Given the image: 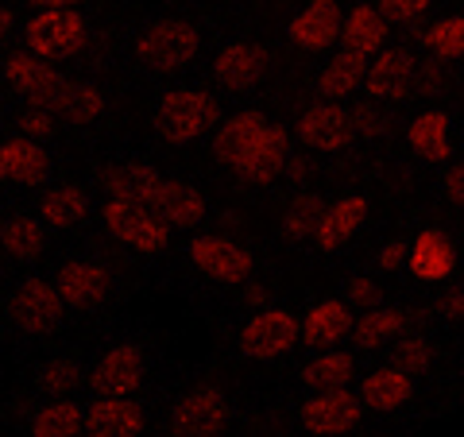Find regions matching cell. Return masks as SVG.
<instances>
[{
    "mask_svg": "<svg viewBox=\"0 0 464 437\" xmlns=\"http://www.w3.org/2000/svg\"><path fill=\"white\" fill-rule=\"evenodd\" d=\"M20 132L24 136H47L51 132V116L47 112H27V116H20Z\"/></svg>",
    "mask_w": 464,
    "mask_h": 437,
    "instance_id": "44",
    "label": "cell"
},
{
    "mask_svg": "<svg viewBox=\"0 0 464 437\" xmlns=\"http://www.w3.org/2000/svg\"><path fill=\"white\" fill-rule=\"evenodd\" d=\"M430 360H433V353H430V345L422 341V337H406V341H399V348H395V364L399 368H406V372H426L430 368Z\"/></svg>",
    "mask_w": 464,
    "mask_h": 437,
    "instance_id": "39",
    "label": "cell"
},
{
    "mask_svg": "<svg viewBox=\"0 0 464 437\" xmlns=\"http://www.w3.org/2000/svg\"><path fill=\"white\" fill-rule=\"evenodd\" d=\"M163 186H167V179L148 163H128V167H116L105 174V190L112 198H132V201H143V206H151V209H155L159 194H163Z\"/></svg>",
    "mask_w": 464,
    "mask_h": 437,
    "instance_id": "19",
    "label": "cell"
},
{
    "mask_svg": "<svg viewBox=\"0 0 464 437\" xmlns=\"http://www.w3.org/2000/svg\"><path fill=\"white\" fill-rule=\"evenodd\" d=\"M74 384H78V364H70V360H51L47 368L39 372V387L47 391V395H66Z\"/></svg>",
    "mask_w": 464,
    "mask_h": 437,
    "instance_id": "38",
    "label": "cell"
},
{
    "mask_svg": "<svg viewBox=\"0 0 464 437\" xmlns=\"http://www.w3.org/2000/svg\"><path fill=\"white\" fill-rule=\"evenodd\" d=\"M445 190H449V198H453V201H460V206H464V163L449 170V179H445Z\"/></svg>",
    "mask_w": 464,
    "mask_h": 437,
    "instance_id": "46",
    "label": "cell"
},
{
    "mask_svg": "<svg viewBox=\"0 0 464 437\" xmlns=\"http://www.w3.org/2000/svg\"><path fill=\"white\" fill-rule=\"evenodd\" d=\"M322 221H325V201L317 194H306V198H298L295 206L286 209L283 232H286V237H295V240H306V237H317Z\"/></svg>",
    "mask_w": 464,
    "mask_h": 437,
    "instance_id": "35",
    "label": "cell"
},
{
    "mask_svg": "<svg viewBox=\"0 0 464 437\" xmlns=\"http://www.w3.org/2000/svg\"><path fill=\"white\" fill-rule=\"evenodd\" d=\"M364 78H368V54L344 47L337 58H329V66L322 70V78H317V93L329 97V101H341L353 90H360Z\"/></svg>",
    "mask_w": 464,
    "mask_h": 437,
    "instance_id": "23",
    "label": "cell"
},
{
    "mask_svg": "<svg viewBox=\"0 0 464 437\" xmlns=\"http://www.w3.org/2000/svg\"><path fill=\"white\" fill-rule=\"evenodd\" d=\"M302 333V325L295 322V314L286 310H264L256 314L248 325H244L240 333V353L252 356V360H271L286 353L290 345H295V337Z\"/></svg>",
    "mask_w": 464,
    "mask_h": 437,
    "instance_id": "7",
    "label": "cell"
},
{
    "mask_svg": "<svg viewBox=\"0 0 464 437\" xmlns=\"http://www.w3.org/2000/svg\"><path fill=\"white\" fill-rule=\"evenodd\" d=\"M430 8V0H380V12L395 24H411Z\"/></svg>",
    "mask_w": 464,
    "mask_h": 437,
    "instance_id": "40",
    "label": "cell"
},
{
    "mask_svg": "<svg viewBox=\"0 0 464 437\" xmlns=\"http://www.w3.org/2000/svg\"><path fill=\"white\" fill-rule=\"evenodd\" d=\"M306 170H310L306 159H286V174H290V179H302Z\"/></svg>",
    "mask_w": 464,
    "mask_h": 437,
    "instance_id": "47",
    "label": "cell"
},
{
    "mask_svg": "<svg viewBox=\"0 0 464 437\" xmlns=\"http://www.w3.org/2000/svg\"><path fill=\"white\" fill-rule=\"evenodd\" d=\"M453 267H457V248H453V240H449L445 232H438V228L418 232V240L411 244V271L418 275V279L438 283Z\"/></svg>",
    "mask_w": 464,
    "mask_h": 437,
    "instance_id": "17",
    "label": "cell"
},
{
    "mask_svg": "<svg viewBox=\"0 0 464 437\" xmlns=\"http://www.w3.org/2000/svg\"><path fill=\"white\" fill-rule=\"evenodd\" d=\"M82 426H85V418L74 403H51L35 414L32 433L35 437H74Z\"/></svg>",
    "mask_w": 464,
    "mask_h": 437,
    "instance_id": "31",
    "label": "cell"
},
{
    "mask_svg": "<svg viewBox=\"0 0 464 437\" xmlns=\"http://www.w3.org/2000/svg\"><path fill=\"white\" fill-rule=\"evenodd\" d=\"M360 414H364V399L348 395L344 387L317 391V399L302 406V426L310 433H348L356 430Z\"/></svg>",
    "mask_w": 464,
    "mask_h": 437,
    "instance_id": "9",
    "label": "cell"
},
{
    "mask_svg": "<svg viewBox=\"0 0 464 437\" xmlns=\"http://www.w3.org/2000/svg\"><path fill=\"white\" fill-rule=\"evenodd\" d=\"M63 290L43 283V279H27L16 295L8 302V317L16 322L24 333H47L58 325V317H63Z\"/></svg>",
    "mask_w": 464,
    "mask_h": 437,
    "instance_id": "6",
    "label": "cell"
},
{
    "mask_svg": "<svg viewBox=\"0 0 464 437\" xmlns=\"http://www.w3.org/2000/svg\"><path fill=\"white\" fill-rule=\"evenodd\" d=\"M348 329H353V314H348V298L337 302V298H325L317 302L314 310L306 314V322H302V341L306 345H337L348 337Z\"/></svg>",
    "mask_w": 464,
    "mask_h": 437,
    "instance_id": "21",
    "label": "cell"
},
{
    "mask_svg": "<svg viewBox=\"0 0 464 437\" xmlns=\"http://www.w3.org/2000/svg\"><path fill=\"white\" fill-rule=\"evenodd\" d=\"M105 225L121 244H132L140 252H159L170 240V225L163 217L132 198H112L105 206Z\"/></svg>",
    "mask_w": 464,
    "mask_h": 437,
    "instance_id": "1",
    "label": "cell"
},
{
    "mask_svg": "<svg viewBox=\"0 0 464 437\" xmlns=\"http://www.w3.org/2000/svg\"><path fill=\"white\" fill-rule=\"evenodd\" d=\"M402 333V314L399 310H383V306H372V310L356 322V345L360 348H375L391 337Z\"/></svg>",
    "mask_w": 464,
    "mask_h": 437,
    "instance_id": "32",
    "label": "cell"
},
{
    "mask_svg": "<svg viewBox=\"0 0 464 437\" xmlns=\"http://www.w3.org/2000/svg\"><path fill=\"white\" fill-rule=\"evenodd\" d=\"M264 66H267V54L259 47H252V43H232V47H225L221 58H217L213 74L221 85H228V90H248V85L259 82Z\"/></svg>",
    "mask_w": 464,
    "mask_h": 437,
    "instance_id": "20",
    "label": "cell"
},
{
    "mask_svg": "<svg viewBox=\"0 0 464 437\" xmlns=\"http://www.w3.org/2000/svg\"><path fill=\"white\" fill-rule=\"evenodd\" d=\"M143 353L136 345H116L112 353L101 356V364L93 368V391L97 395H132L143 384Z\"/></svg>",
    "mask_w": 464,
    "mask_h": 437,
    "instance_id": "14",
    "label": "cell"
},
{
    "mask_svg": "<svg viewBox=\"0 0 464 437\" xmlns=\"http://www.w3.org/2000/svg\"><path fill=\"white\" fill-rule=\"evenodd\" d=\"M198 47H201V39H198V32H194L190 24L167 20V24H155L151 32L140 39L136 54L148 66H155V70H174V66L190 63V58L198 54Z\"/></svg>",
    "mask_w": 464,
    "mask_h": 437,
    "instance_id": "5",
    "label": "cell"
},
{
    "mask_svg": "<svg viewBox=\"0 0 464 437\" xmlns=\"http://www.w3.org/2000/svg\"><path fill=\"white\" fill-rule=\"evenodd\" d=\"M85 430L97 437H136L143 433V414L140 406L124 403V395H101L85 414Z\"/></svg>",
    "mask_w": 464,
    "mask_h": 437,
    "instance_id": "16",
    "label": "cell"
},
{
    "mask_svg": "<svg viewBox=\"0 0 464 437\" xmlns=\"http://www.w3.org/2000/svg\"><path fill=\"white\" fill-rule=\"evenodd\" d=\"M375 264H380L383 271H399L402 264H411V244H402V240L383 244L380 256H375Z\"/></svg>",
    "mask_w": 464,
    "mask_h": 437,
    "instance_id": "42",
    "label": "cell"
},
{
    "mask_svg": "<svg viewBox=\"0 0 464 437\" xmlns=\"http://www.w3.org/2000/svg\"><path fill=\"white\" fill-rule=\"evenodd\" d=\"M441 314L449 322H464V290H453V295L441 298Z\"/></svg>",
    "mask_w": 464,
    "mask_h": 437,
    "instance_id": "45",
    "label": "cell"
},
{
    "mask_svg": "<svg viewBox=\"0 0 464 437\" xmlns=\"http://www.w3.org/2000/svg\"><path fill=\"white\" fill-rule=\"evenodd\" d=\"M190 259L221 283H244L252 275V256L225 237H198L190 244Z\"/></svg>",
    "mask_w": 464,
    "mask_h": 437,
    "instance_id": "13",
    "label": "cell"
},
{
    "mask_svg": "<svg viewBox=\"0 0 464 437\" xmlns=\"http://www.w3.org/2000/svg\"><path fill=\"white\" fill-rule=\"evenodd\" d=\"M0 174H5L8 182L35 186L51 174V159L35 140H8L5 148H0Z\"/></svg>",
    "mask_w": 464,
    "mask_h": 437,
    "instance_id": "18",
    "label": "cell"
},
{
    "mask_svg": "<svg viewBox=\"0 0 464 437\" xmlns=\"http://www.w3.org/2000/svg\"><path fill=\"white\" fill-rule=\"evenodd\" d=\"M341 27H344V16H341L337 0H310V5L290 20L286 35H290V43H298L302 51H325L341 39Z\"/></svg>",
    "mask_w": 464,
    "mask_h": 437,
    "instance_id": "11",
    "label": "cell"
},
{
    "mask_svg": "<svg viewBox=\"0 0 464 437\" xmlns=\"http://www.w3.org/2000/svg\"><path fill=\"white\" fill-rule=\"evenodd\" d=\"M364 213H368L364 198H341L337 206L325 209V221H322V228H317V244H322L325 252L341 248L360 225H364Z\"/></svg>",
    "mask_w": 464,
    "mask_h": 437,
    "instance_id": "27",
    "label": "cell"
},
{
    "mask_svg": "<svg viewBox=\"0 0 464 437\" xmlns=\"http://www.w3.org/2000/svg\"><path fill=\"white\" fill-rule=\"evenodd\" d=\"M217 121V101L198 90H179L159 101V132L170 143H190Z\"/></svg>",
    "mask_w": 464,
    "mask_h": 437,
    "instance_id": "2",
    "label": "cell"
},
{
    "mask_svg": "<svg viewBox=\"0 0 464 437\" xmlns=\"http://www.w3.org/2000/svg\"><path fill=\"white\" fill-rule=\"evenodd\" d=\"M344 298H348V306H375L380 302V286L372 279H353L344 286Z\"/></svg>",
    "mask_w": 464,
    "mask_h": 437,
    "instance_id": "43",
    "label": "cell"
},
{
    "mask_svg": "<svg viewBox=\"0 0 464 437\" xmlns=\"http://www.w3.org/2000/svg\"><path fill=\"white\" fill-rule=\"evenodd\" d=\"M411 82H414V58L395 47V51H380V58L368 66L364 90L372 101H402L411 93Z\"/></svg>",
    "mask_w": 464,
    "mask_h": 437,
    "instance_id": "15",
    "label": "cell"
},
{
    "mask_svg": "<svg viewBox=\"0 0 464 437\" xmlns=\"http://www.w3.org/2000/svg\"><path fill=\"white\" fill-rule=\"evenodd\" d=\"M232 170L252 182H271L279 170H286V132L279 124H264L232 159Z\"/></svg>",
    "mask_w": 464,
    "mask_h": 437,
    "instance_id": "8",
    "label": "cell"
},
{
    "mask_svg": "<svg viewBox=\"0 0 464 437\" xmlns=\"http://www.w3.org/2000/svg\"><path fill=\"white\" fill-rule=\"evenodd\" d=\"M27 47L39 58H66L85 47V20L74 8H39L27 24Z\"/></svg>",
    "mask_w": 464,
    "mask_h": 437,
    "instance_id": "3",
    "label": "cell"
},
{
    "mask_svg": "<svg viewBox=\"0 0 464 437\" xmlns=\"http://www.w3.org/2000/svg\"><path fill=\"white\" fill-rule=\"evenodd\" d=\"M426 51L433 58H441V63H453V58L464 54V16H445L430 27V32L422 35Z\"/></svg>",
    "mask_w": 464,
    "mask_h": 437,
    "instance_id": "34",
    "label": "cell"
},
{
    "mask_svg": "<svg viewBox=\"0 0 464 437\" xmlns=\"http://www.w3.org/2000/svg\"><path fill=\"white\" fill-rule=\"evenodd\" d=\"M353 132H356L353 112L333 105V101H325V97H322V105H310L298 121L302 143H310V148H317V151H341Z\"/></svg>",
    "mask_w": 464,
    "mask_h": 437,
    "instance_id": "12",
    "label": "cell"
},
{
    "mask_svg": "<svg viewBox=\"0 0 464 437\" xmlns=\"http://www.w3.org/2000/svg\"><path fill=\"white\" fill-rule=\"evenodd\" d=\"M387 39V16L380 12V5H356L353 12L344 16L341 27V43L348 51H360V54H375Z\"/></svg>",
    "mask_w": 464,
    "mask_h": 437,
    "instance_id": "22",
    "label": "cell"
},
{
    "mask_svg": "<svg viewBox=\"0 0 464 437\" xmlns=\"http://www.w3.org/2000/svg\"><path fill=\"white\" fill-rule=\"evenodd\" d=\"M0 240H5V252L16 256V259H35L43 252V225L32 221V217H12L5 221V232H0Z\"/></svg>",
    "mask_w": 464,
    "mask_h": 437,
    "instance_id": "33",
    "label": "cell"
},
{
    "mask_svg": "<svg viewBox=\"0 0 464 437\" xmlns=\"http://www.w3.org/2000/svg\"><path fill=\"white\" fill-rule=\"evenodd\" d=\"M411 148L414 155L430 159V163H441V159L449 155V116L445 112H422L414 116L411 124Z\"/></svg>",
    "mask_w": 464,
    "mask_h": 437,
    "instance_id": "28",
    "label": "cell"
},
{
    "mask_svg": "<svg viewBox=\"0 0 464 437\" xmlns=\"http://www.w3.org/2000/svg\"><path fill=\"white\" fill-rule=\"evenodd\" d=\"M264 124H267V116H264V112H237L232 121H225V124H221V132H217V143H213L217 159L232 167V159L244 151V143H248Z\"/></svg>",
    "mask_w": 464,
    "mask_h": 437,
    "instance_id": "29",
    "label": "cell"
},
{
    "mask_svg": "<svg viewBox=\"0 0 464 437\" xmlns=\"http://www.w3.org/2000/svg\"><path fill=\"white\" fill-rule=\"evenodd\" d=\"M5 82L16 85L32 105H43V109H63V97L70 90V82L58 74L54 66L39 63V58H27V54H12L8 58L5 63Z\"/></svg>",
    "mask_w": 464,
    "mask_h": 437,
    "instance_id": "4",
    "label": "cell"
},
{
    "mask_svg": "<svg viewBox=\"0 0 464 437\" xmlns=\"http://www.w3.org/2000/svg\"><path fill=\"white\" fill-rule=\"evenodd\" d=\"M39 213L47 217V225H54V228H70V225H78L82 217L90 213V201H85V194L74 190V186H58V190H51L47 198H43Z\"/></svg>",
    "mask_w": 464,
    "mask_h": 437,
    "instance_id": "30",
    "label": "cell"
},
{
    "mask_svg": "<svg viewBox=\"0 0 464 437\" xmlns=\"http://www.w3.org/2000/svg\"><path fill=\"white\" fill-rule=\"evenodd\" d=\"M302 380H306L310 387H317V391L344 387L348 380H353V356H344V353H325V356H317L310 368L302 372Z\"/></svg>",
    "mask_w": 464,
    "mask_h": 437,
    "instance_id": "36",
    "label": "cell"
},
{
    "mask_svg": "<svg viewBox=\"0 0 464 437\" xmlns=\"http://www.w3.org/2000/svg\"><path fill=\"white\" fill-rule=\"evenodd\" d=\"M414 395V384H411V372L406 368H383V372H372L364 387H360V399L372 411H399V406Z\"/></svg>",
    "mask_w": 464,
    "mask_h": 437,
    "instance_id": "25",
    "label": "cell"
},
{
    "mask_svg": "<svg viewBox=\"0 0 464 437\" xmlns=\"http://www.w3.org/2000/svg\"><path fill=\"white\" fill-rule=\"evenodd\" d=\"M155 213L174 228H190L206 217V201H201V194L194 190V186L167 182L163 194H159V201H155Z\"/></svg>",
    "mask_w": 464,
    "mask_h": 437,
    "instance_id": "26",
    "label": "cell"
},
{
    "mask_svg": "<svg viewBox=\"0 0 464 437\" xmlns=\"http://www.w3.org/2000/svg\"><path fill=\"white\" fill-rule=\"evenodd\" d=\"M228 422V403L221 391H194V395H186L179 406H174L170 414V430L179 437H209V433H221Z\"/></svg>",
    "mask_w": 464,
    "mask_h": 437,
    "instance_id": "10",
    "label": "cell"
},
{
    "mask_svg": "<svg viewBox=\"0 0 464 437\" xmlns=\"http://www.w3.org/2000/svg\"><path fill=\"white\" fill-rule=\"evenodd\" d=\"M248 302H252V306H267V290H264V286H252V290H248Z\"/></svg>",
    "mask_w": 464,
    "mask_h": 437,
    "instance_id": "49",
    "label": "cell"
},
{
    "mask_svg": "<svg viewBox=\"0 0 464 437\" xmlns=\"http://www.w3.org/2000/svg\"><path fill=\"white\" fill-rule=\"evenodd\" d=\"M353 124H356L360 136H372V140L387 132V116L375 109V105H356L353 109Z\"/></svg>",
    "mask_w": 464,
    "mask_h": 437,
    "instance_id": "41",
    "label": "cell"
},
{
    "mask_svg": "<svg viewBox=\"0 0 464 437\" xmlns=\"http://www.w3.org/2000/svg\"><path fill=\"white\" fill-rule=\"evenodd\" d=\"M58 290H63L66 306H93L105 298L109 290V271L101 264H66L58 271Z\"/></svg>",
    "mask_w": 464,
    "mask_h": 437,
    "instance_id": "24",
    "label": "cell"
},
{
    "mask_svg": "<svg viewBox=\"0 0 464 437\" xmlns=\"http://www.w3.org/2000/svg\"><path fill=\"white\" fill-rule=\"evenodd\" d=\"M35 8H74V5H82V0H32Z\"/></svg>",
    "mask_w": 464,
    "mask_h": 437,
    "instance_id": "48",
    "label": "cell"
},
{
    "mask_svg": "<svg viewBox=\"0 0 464 437\" xmlns=\"http://www.w3.org/2000/svg\"><path fill=\"white\" fill-rule=\"evenodd\" d=\"M63 109L74 116L78 124H90L105 112V97H101L97 85H70L66 97H63Z\"/></svg>",
    "mask_w": 464,
    "mask_h": 437,
    "instance_id": "37",
    "label": "cell"
},
{
    "mask_svg": "<svg viewBox=\"0 0 464 437\" xmlns=\"http://www.w3.org/2000/svg\"><path fill=\"white\" fill-rule=\"evenodd\" d=\"M422 82H426V93H438V70H426Z\"/></svg>",
    "mask_w": 464,
    "mask_h": 437,
    "instance_id": "50",
    "label": "cell"
}]
</instances>
